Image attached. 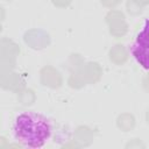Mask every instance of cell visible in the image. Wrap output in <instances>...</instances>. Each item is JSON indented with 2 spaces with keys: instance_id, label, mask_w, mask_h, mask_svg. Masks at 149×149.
Segmentation results:
<instances>
[{
  "instance_id": "obj_1",
  "label": "cell",
  "mask_w": 149,
  "mask_h": 149,
  "mask_svg": "<svg viewBox=\"0 0 149 149\" xmlns=\"http://www.w3.org/2000/svg\"><path fill=\"white\" fill-rule=\"evenodd\" d=\"M54 132L52 121L38 112H21L12 123V136L21 147L38 149L47 144Z\"/></svg>"
},
{
  "instance_id": "obj_2",
  "label": "cell",
  "mask_w": 149,
  "mask_h": 149,
  "mask_svg": "<svg viewBox=\"0 0 149 149\" xmlns=\"http://www.w3.org/2000/svg\"><path fill=\"white\" fill-rule=\"evenodd\" d=\"M135 62L146 71H149V19H146L129 47Z\"/></svg>"
}]
</instances>
